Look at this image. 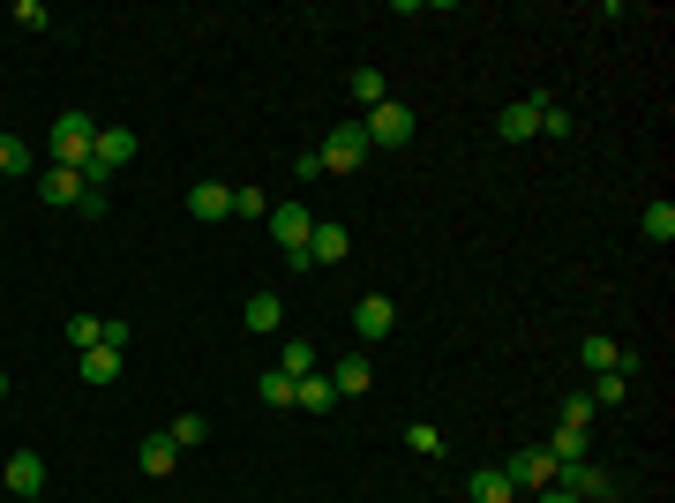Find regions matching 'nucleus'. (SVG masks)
<instances>
[{"mask_svg":"<svg viewBox=\"0 0 675 503\" xmlns=\"http://www.w3.org/2000/svg\"><path fill=\"white\" fill-rule=\"evenodd\" d=\"M541 105H548V98H518V105H503V113H495V135H503V143H533V135H541Z\"/></svg>","mask_w":675,"mask_h":503,"instance_id":"obj_6","label":"nucleus"},{"mask_svg":"<svg viewBox=\"0 0 675 503\" xmlns=\"http://www.w3.org/2000/svg\"><path fill=\"white\" fill-rule=\"evenodd\" d=\"M293 391H301V376H285V369L255 376V399H263V406H293Z\"/></svg>","mask_w":675,"mask_h":503,"instance_id":"obj_19","label":"nucleus"},{"mask_svg":"<svg viewBox=\"0 0 675 503\" xmlns=\"http://www.w3.org/2000/svg\"><path fill=\"white\" fill-rule=\"evenodd\" d=\"M188 219H203V225L233 219V189H225V181H195V189H188Z\"/></svg>","mask_w":675,"mask_h":503,"instance_id":"obj_9","label":"nucleus"},{"mask_svg":"<svg viewBox=\"0 0 675 503\" xmlns=\"http://www.w3.org/2000/svg\"><path fill=\"white\" fill-rule=\"evenodd\" d=\"M16 173H31V143L0 128V181H16Z\"/></svg>","mask_w":675,"mask_h":503,"instance_id":"obj_20","label":"nucleus"},{"mask_svg":"<svg viewBox=\"0 0 675 503\" xmlns=\"http://www.w3.org/2000/svg\"><path fill=\"white\" fill-rule=\"evenodd\" d=\"M91 143H98V121L83 113V105H68L61 121H53V135H46L53 165H91Z\"/></svg>","mask_w":675,"mask_h":503,"instance_id":"obj_1","label":"nucleus"},{"mask_svg":"<svg viewBox=\"0 0 675 503\" xmlns=\"http://www.w3.org/2000/svg\"><path fill=\"white\" fill-rule=\"evenodd\" d=\"M571 128H578V121H571V113L548 98V105H541V135H571Z\"/></svg>","mask_w":675,"mask_h":503,"instance_id":"obj_31","label":"nucleus"},{"mask_svg":"<svg viewBox=\"0 0 675 503\" xmlns=\"http://www.w3.org/2000/svg\"><path fill=\"white\" fill-rule=\"evenodd\" d=\"M98 339H105V315H75V323H68V346L75 353H91Z\"/></svg>","mask_w":675,"mask_h":503,"instance_id":"obj_24","label":"nucleus"},{"mask_svg":"<svg viewBox=\"0 0 675 503\" xmlns=\"http://www.w3.org/2000/svg\"><path fill=\"white\" fill-rule=\"evenodd\" d=\"M113 376H121V353H113V346L83 353V383H113Z\"/></svg>","mask_w":675,"mask_h":503,"instance_id":"obj_23","label":"nucleus"},{"mask_svg":"<svg viewBox=\"0 0 675 503\" xmlns=\"http://www.w3.org/2000/svg\"><path fill=\"white\" fill-rule=\"evenodd\" d=\"M405 443H413L421 459H443V429H429V421H413V429H405Z\"/></svg>","mask_w":675,"mask_h":503,"instance_id":"obj_28","label":"nucleus"},{"mask_svg":"<svg viewBox=\"0 0 675 503\" xmlns=\"http://www.w3.org/2000/svg\"><path fill=\"white\" fill-rule=\"evenodd\" d=\"M165 436H173V443H181V451H188V443H203V436H211V421H203V413H181V421H173Z\"/></svg>","mask_w":675,"mask_h":503,"instance_id":"obj_27","label":"nucleus"},{"mask_svg":"<svg viewBox=\"0 0 675 503\" xmlns=\"http://www.w3.org/2000/svg\"><path fill=\"white\" fill-rule=\"evenodd\" d=\"M353 331H361V339H391V331H399L391 293H361V301H353Z\"/></svg>","mask_w":675,"mask_h":503,"instance_id":"obj_7","label":"nucleus"},{"mask_svg":"<svg viewBox=\"0 0 675 503\" xmlns=\"http://www.w3.org/2000/svg\"><path fill=\"white\" fill-rule=\"evenodd\" d=\"M585 399H593V406H623V399H631V376H593Z\"/></svg>","mask_w":675,"mask_h":503,"instance_id":"obj_26","label":"nucleus"},{"mask_svg":"<svg viewBox=\"0 0 675 503\" xmlns=\"http://www.w3.org/2000/svg\"><path fill=\"white\" fill-rule=\"evenodd\" d=\"M369 151H375L369 128H361V121H338L331 135H323V151H315V158H323V173H361V158H369Z\"/></svg>","mask_w":675,"mask_h":503,"instance_id":"obj_2","label":"nucleus"},{"mask_svg":"<svg viewBox=\"0 0 675 503\" xmlns=\"http://www.w3.org/2000/svg\"><path fill=\"white\" fill-rule=\"evenodd\" d=\"M585 451H593V429H555V436H548L555 466H571V459H585Z\"/></svg>","mask_w":675,"mask_h":503,"instance_id":"obj_16","label":"nucleus"},{"mask_svg":"<svg viewBox=\"0 0 675 503\" xmlns=\"http://www.w3.org/2000/svg\"><path fill=\"white\" fill-rule=\"evenodd\" d=\"M233 211H241V219H271V195L263 189H233Z\"/></svg>","mask_w":675,"mask_h":503,"instance_id":"obj_30","label":"nucleus"},{"mask_svg":"<svg viewBox=\"0 0 675 503\" xmlns=\"http://www.w3.org/2000/svg\"><path fill=\"white\" fill-rule=\"evenodd\" d=\"M585 503H608V496H585Z\"/></svg>","mask_w":675,"mask_h":503,"instance_id":"obj_34","label":"nucleus"},{"mask_svg":"<svg viewBox=\"0 0 675 503\" xmlns=\"http://www.w3.org/2000/svg\"><path fill=\"white\" fill-rule=\"evenodd\" d=\"M645 241H661V249H668V241H675V203H645Z\"/></svg>","mask_w":675,"mask_h":503,"instance_id":"obj_22","label":"nucleus"},{"mask_svg":"<svg viewBox=\"0 0 675 503\" xmlns=\"http://www.w3.org/2000/svg\"><path fill=\"white\" fill-rule=\"evenodd\" d=\"M525 503H578V496H571V489H533Z\"/></svg>","mask_w":675,"mask_h":503,"instance_id":"obj_32","label":"nucleus"},{"mask_svg":"<svg viewBox=\"0 0 675 503\" xmlns=\"http://www.w3.org/2000/svg\"><path fill=\"white\" fill-rule=\"evenodd\" d=\"M593 399H585V391H571V399H563V429H593Z\"/></svg>","mask_w":675,"mask_h":503,"instance_id":"obj_29","label":"nucleus"},{"mask_svg":"<svg viewBox=\"0 0 675 503\" xmlns=\"http://www.w3.org/2000/svg\"><path fill=\"white\" fill-rule=\"evenodd\" d=\"M503 473H511V489H525V496H533V489H548V481H555V459L533 443V451H511V459H503Z\"/></svg>","mask_w":675,"mask_h":503,"instance_id":"obj_5","label":"nucleus"},{"mask_svg":"<svg viewBox=\"0 0 675 503\" xmlns=\"http://www.w3.org/2000/svg\"><path fill=\"white\" fill-rule=\"evenodd\" d=\"M308 233H315V211H308V203H271V241L293 255L301 271H308Z\"/></svg>","mask_w":675,"mask_h":503,"instance_id":"obj_3","label":"nucleus"},{"mask_svg":"<svg viewBox=\"0 0 675 503\" xmlns=\"http://www.w3.org/2000/svg\"><path fill=\"white\" fill-rule=\"evenodd\" d=\"M38 203H53V211H75V203H83V165H53V173H46V181H38Z\"/></svg>","mask_w":675,"mask_h":503,"instance_id":"obj_10","label":"nucleus"},{"mask_svg":"<svg viewBox=\"0 0 675 503\" xmlns=\"http://www.w3.org/2000/svg\"><path fill=\"white\" fill-rule=\"evenodd\" d=\"M135 466L151 473V481H165V473L181 466V443H173L165 429H158V436H143V451H135Z\"/></svg>","mask_w":675,"mask_h":503,"instance_id":"obj_12","label":"nucleus"},{"mask_svg":"<svg viewBox=\"0 0 675 503\" xmlns=\"http://www.w3.org/2000/svg\"><path fill=\"white\" fill-rule=\"evenodd\" d=\"M293 406H301V413H331V406H338V383H331V376H301Z\"/></svg>","mask_w":675,"mask_h":503,"instance_id":"obj_15","label":"nucleus"},{"mask_svg":"<svg viewBox=\"0 0 675 503\" xmlns=\"http://www.w3.org/2000/svg\"><path fill=\"white\" fill-rule=\"evenodd\" d=\"M285 376H315V346L308 339H285V361H278Z\"/></svg>","mask_w":675,"mask_h":503,"instance_id":"obj_25","label":"nucleus"},{"mask_svg":"<svg viewBox=\"0 0 675 503\" xmlns=\"http://www.w3.org/2000/svg\"><path fill=\"white\" fill-rule=\"evenodd\" d=\"M578 361L593 369V376H631V369H638V361H631V353L615 346V339H601V331H593V339L578 346Z\"/></svg>","mask_w":675,"mask_h":503,"instance_id":"obj_8","label":"nucleus"},{"mask_svg":"<svg viewBox=\"0 0 675 503\" xmlns=\"http://www.w3.org/2000/svg\"><path fill=\"white\" fill-rule=\"evenodd\" d=\"M361 128H369V143H383V151H399V143H413V128H421V121H413V105H399V98H383V105H375V113H369Z\"/></svg>","mask_w":675,"mask_h":503,"instance_id":"obj_4","label":"nucleus"},{"mask_svg":"<svg viewBox=\"0 0 675 503\" xmlns=\"http://www.w3.org/2000/svg\"><path fill=\"white\" fill-rule=\"evenodd\" d=\"M0 481H8V496H38V489H46V459H38V451H16V459L0 466Z\"/></svg>","mask_w":675,"mask_h":503,"instance_id":"obj_11","label":"nucleus"},{"mask_svg":"<svg viewBox=\"0 0 675 503\" xmlns=\"http://www.w3.org/2000/svg\"><path fill=\"white\" fill-rule=\"evenodd\" d=\"M345 91L361 98V113H375V105H383V98H391V83H383V76H375V68H353V83H345Z\"/></svg>","mask_w":675,"mask_h":503,"instance_id":"obj_18","label":"nucleus"},{"mask_svg":"<svg viewBox=\"0 0 675 503\" xmlns=\"http://www.w3.org/2000/svg\"><path fill=\"white\" fill-rule=\"evenodd\" d=\"M465 489H473V503H511V496H518L503 466H473V481H465Z\"/></svg>","mask_w":675,"mask_h":503,"instance_id":"obj_14","label":"nucleus"},{"mask_svg":"<svg viewBox=\"0 0 675 503\" xmlns=\"http://www.w3.org/2000/svg\"><path fill=\"white\" fill-rule=\"evenodd\" d=\"M285 309H278V293H248V331H278Z\"/></svg>","mask_w":675,"mask_h":503,"instance_id":"obj_21","label":"nucleus"},{"mask_svg":"<svg viewBox=\"0 0 675 503\" xmlns=\"http://www.w3.org/2000/svg\"><path fill=\"white\" fill-rule=\"evenodd\" d=\"M0 399H8V376H0Z\"/></svg>","mask_w":675,"mask_h":503,"instance_id":"obj_33","label":"nucleus"},{"mask_svg":"<svg viewBox=\"0 0 675 503\" xmlns=\"http://www.w3.org/2000/svg\"><path fill=\"white\" fill-rule=\"evenodd\" d=\"M345 249H353L345 225H315V233H308V271H315V263H345Z\"/></svg>","mask_w":675,"mask_h":503,"instance_id":"obj_13","label":"nucleus"},{"mask_svg":"<svg viewBox=\"0 0 675 503\" xmlns=\"http://www.w3.org/2000/svg\"><path fill=\"white\" fill-rule=\"evenodd\" d=\"M331 383H338V399H361V391H369V361H361V353H353V361H338V369H331Z\"/></svg>","mask_w":675,"mask_h":503,"instance_id":"obj_17","label":"nucleus"}]
</instances>
